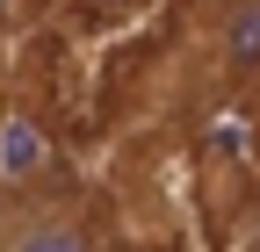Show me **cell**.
Listing matches in <instances>:
<instances>
[{
    "mask_svg": "<svg viewBox=\"0 0 260 252\" xmlns=\"http://www.w3.org/2000/svg\"><path fill=\"white\" fill-rule=\"evenodd\" d=\"M51 166V151H44V137H37V122H22V115H8L0 122V180H37Z\"/></svg>",
    "mask_w": 260,
    "mask_h": 252,
    "instance_id": "7a4b0ae2",
    "label": "cell"
},
{
    "mask_svg": "<svg viewBox=\"0 0 260 252\" xmlns=\"http://www.w3.org/2000/svg\"><path fill=\"white\" fill-rule=\"evenodd\" d=\"M145 0H80V15L87 22H123V15H138Z\"/></svg>",
    "mask_w": 260,
    "mask_h": 252,
    "instance_id": "277c9868",
    "label": "cell"
},
{
    "mask_svg": "<svg viewBox=\"0 0 260 252\" xmlns=\"http://www.w3.org/2000/svg\"><path fill=\"white\" fill-rule=\"evenodd\" d=\"M0 252H94V238L58 209H0Z\"/></svg>",
    "mask_w": 260,
    "mask_h": 252,
    "instance_id": "6da1fadb",
    "label": "cell"
},
{
    "mask_svg": "<svg viewBox=\"0 0 260 252\" xmlns=\"http://www.w3.org/2000/svg\"><path fill=\"white\" fill-rule=\"evenodd\" d=\"M253 245H260V224H253Z\"/></svg>",
    "mask_w": 260,
    "mask_h": 252,
    "instance_id": "8992f818",
    "label": "cell"
},
{
    "mask_svg": "<svg viewBox=\"0 0 260 252\" xmlns=\"http://www.w3.org/2000/svg\"><path fill=\"white\" fill-rule=\"evenodd\" d=\"M15 15H22V0H0V29H8V22H15Z\"/></svg>",
    "mask_w": 260,
    "mask_h": 252,
    "instance_id": "5b68a950",
    "label": "cell"
},
{
    "mask_svg": "<svg viewBox=\"0 0 260 252\" xmlns=\"http://www.w3.org/2000/svg\"><path fill=\"white\" fill-rule=\"evenodd\" d=\"M224 65L260 72V0H232V15H224Z\"/></svg>",
    "mask_w": 260,
    "mask_h": 252,
    "instance_id": "3957f363",
    "label": "cell"
}]
</instances>
